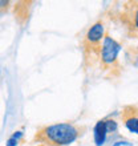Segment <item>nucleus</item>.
<instances>
[{"mask_svg":"<svg viewBox=\"0 0 138 146\" xmlns=\"http://www.w3.org/2000/svg\"><path fill=\"white\" fill-rule=\"evenodd\" d=\"M84 127L70 122H57L40 127L34 141L46 146H69L81 137Z\"/></svg>","mask_w":138,"mask_h":146,"instance_id":"1","label":"nucleus"},{"mask_svg":"<svg viewBox=\"0 0 138 146\" xmlns=\"http://www.w3.org/2000/svg\"><path fill=\"white\" fill-rule=\"evenodd\" d=\"M121 50V45L119 42H117L111 36L106 35L104 38L102 44H101L100 49V58L105 66H111L117 62L118 58V53Z\"/></svg>","mask_w":138,"mask_h":146,"instance_id":"2","label":"nucleus"},{"mask_svg":"<svg viewBox=\"0 0 138 146\" xmlns=\"http://www.w3.org/2000/svg\"><path fill=\"white\" fill-rule=\"evenodd\" d=\"M105 25L102 21H97L89 28L84 36V42L86 48L90 49H101V44H102L104 38H105Z\"/></svg>","mask_w":138,"mask_h":146,"instance_id":"3","label":"nucleus"},{"mask_svg":"<svg viewBox=\"0 0 138 146\" xmlns=\"http://www.w3.org/2000/svg\"><path fill=\"white\" fill-rule=\"evenodd\" d=\"M121 118L127 130L138 135V105H129L121 113Z\"/></svg>","mask_w":138,"mask_h":146,"instance_id":"4","label":"nucleus"},{"mask_svg":"<svg viewBox=\"0 0 138 146\" xmlns=\"http://www.w3.org/2000/svg\"><path fill=\"white\" fill-rule=\"evenodd\" d=\"M109 135V130L106 126V119H100L98 122L94 125L93 129V138L96 146H104Z\"/></svg>","mask_w":138,"mask_h":146,"instance_id":"5","label":"nucleus"},{"mask_svg":"<svg viewBox=\"0 0 138 146\" xmlns=\"http://www.w3.org/2000/svg\"><path fill=\"white\" fill-rule=\"evenodd\" d=\"M130 7L127 9V13H126V17L130 23L131 28L134 31L138 32V1H134V3H129Z\"/></svg>","mask_w":138,"mask_h":146,"instance_id":"6","label":"nucleus"},{"mask_svg":"<svg viewBox=\"0 0 138 146\" xmlns=\"http://www.w3.org/2000/svg\"><path fill=\"white\" fill-rule=\"evenodd\" d=\"M23 137H24V133L21 130L13 131L11 137L7 139V143H5V146H17V145H19V141L23 138Z\"/></svg>","mask_w":138,"mask_h":146,"instance_id":"7","label":"nucleus"},{"mask_svg":"<svg viewBox=\"0 0 138 146\" xmlns=\"http://www.w3.org/2000/svg\"><path fill=\"white\" fill-rule=\"evenodd\" d=\"M106 126H107V130H109V134L115 133L118 130V123L115 122L114 119H106Z\"/></svg>","mask_w":138,"mask_h":146,"instance_id":"8","label":"nucleus"},{"mask_svg":"<svg viewBox=\"0 0 138 146\" xmlns=\"http://www.w3.org/2000/svg\"><path fill=\"white\" fill-rule=\"evenodd\" d=\"M111 146H133V145H131V142H129V141L121 139V141H115V142L113 143Z\"/></svg>","mask_w":138,"mask_h":146,"instance_id":"9","label":"nucleus"},{"mask_svg":"<svg viewBox=\"0 0 138 146\" xmlns=\"http://www.w3.org/2000/svg\"><path fill=\"white\" fill-rule=\"evenodd\" d=\"M37 146H46V145H37Z\"/></svg>","mask_w":138,"mask_h":146,"instance_id":"10","label":"nucleus"}]
</instances>
